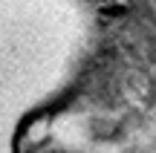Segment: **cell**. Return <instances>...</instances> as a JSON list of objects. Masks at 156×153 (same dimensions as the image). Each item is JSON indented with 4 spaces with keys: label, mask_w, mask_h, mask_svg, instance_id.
Segmentation results:
<instances>
[{
    "label": "cell",
    "mask_w": 156,
    "mask_h": 153,
    "mask_svg": "<svg viewBox=\"0 0 156 153\" xmlns=\"http://www.w3.org/2000/svg\"><path fill=\"white\" fill-rule=\"evenodd\" d=\"M95 46L90 0H0V153H58L49 130Z\"/></svg>",
    "instance_id": "1"
}]
</instances>
